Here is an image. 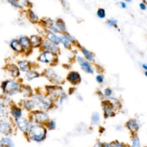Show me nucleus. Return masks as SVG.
I'll use <instances>...</instances> for the list:
<instances>
[{"mask_svg": "<svg viewBox=\"0 0 147 147\" xmlns=\"http://www.w3.org/2000/svg\"><path fill=\"white\" fill-rule=\"evenodd\" d=\"M21 85L14 79H7L1 82V89L2 94L9 96H13L20 92Z\"/></svg>", "mask_w": 147, "mask_h": 147, "instance_id": "1", "label": "nucleus"}, {"mask_svg": "<svg viewBox=\"0 0 147 147\" xmlns=\"http://www.w3.org/2000/svg\"><path fill=\"white\" fill-rule=\"evenodd\" d=\"M45 131L44 129L41 126L34 125L32 126H30L28 133L29 138L36 141H41L45 136Z\"/></svg>", "mask_w": 147, "mask_h": 147, "instance_id": "2", "label": "nucleus"}, {"mask_svg": "<svg viewBox=\"0 0 147 147\" xmlns=\"http://www.w3.org/2000/svg\"><path fill=\"white\" fill-rule=\"evenodd\" d=\"M13 131V123L11 119L0 122V136H10Z\"/></svg>", "mask_w": 147, "mask_h": 147, "instance_id": "3", "label": "nucleus"}, {"mask_svg": "<svg viewBox=\"0 0 147 147\" xmlns=\"http://www.w3.org/2000/svg\"><path fill=\"white\" fill-rule=\"evenodd\" d=\"M14 123L22 133H27L30 128V125L27 119L25 118L20 117L13 120Z\"/></svg>", "mask_w": 147, "mask_h": 147, "instance_id": "4", "label": "nucleus"}, {"mask_svg": "<svg viewBox=\"0 0 147 147\" xmlns=\"http://www.w3.org/2000/svg\"><path fill=\"white\" fill-rule=\"evenodd\" d=\"M5 72L13 78H18L20 75L18 67L14 64H8L5 67Z\"/></svg>", "mask_w": 147, "mask_h": 147, "instance_id": "5", "label": "nucleus"}, {"mask_svg": "<svg viewBox=\"0 0 147 147\" xmlns=\"http://www.w3.org/2000/svg\"><path fill=\"white\" fill-rule=\"evenodd\" d=\"M9 113L10 119H14L22 117V109L16 105L12 104L9 107Z\"/></svg>", "mask_w": 147, "mask_h": 147, "instance_id": "6", "label": "nucleus"}, {"mask_svg": "<svg viewBox=\"0 0 147 147\" xmlns=\"http://www.w3.org/2000/svg\"><path fill=\"white\" fill-rule=\"evenodd\" d=\"M34 100L36 104L42 109H47L50 106V102L47 98L36 95L34 96Z\"/></svg>", "mask_w": 147, "mask_h": 147, "instance_id": "7", "label": "nucleus"}, {"mask_svg": "<svg viewBox=\"0 0 147 147\" xmlns=\"http://www.w3.org/2000/svg\"><path fill=\"white\" fill-rule=\"evenodd\" d=\"M12 100L10 96L5 94L0 95V107L3 108L9 109V107L12 105Z\"/></svg>", "mask_w": 147, "mask_h": 147, "instance_id": "8", "label": "nucleus"}, {"mask_svg": "<svg viewBox=\"0 0 147 147\" xmlns=\"http://www.w3.org/2000/svg\"><path fill=\"white\" fill-rule=\"evenodd\" d=\"M78 60L82 69H83L85 72L90 73V74L93 73L91 65L88 62H87L86 60H85L84 59H83L82 57H81L80 56H79L78 57Z\"/></svg>", "mask_w": 147, "mask_h": 147, "instance_id": "9", "label": "nucleus"}, {"mask_svg": "<svg viewBox=\"0 0 147 147\" xmlns=\"http://www.w3.org/2000/svg\"><path fill=\"white\" fill-rule=\"evenodd\" d=\"M0 141L2 147H15L14 141L10 136L0 137Z\"/></svg>", "mask_w": 147, "mask_h": 147, "instance_id": "10", "label": "nucleus"}, {"mask_svg": "<svg viewBox=\"0 0 147 147\" xmlns=\"http://www.w3.org/2000/svg\"><path fill=\"white\" fill-rule=\"evenodd\" d=\"M20 44L21 45L22 51L24 50H28L30 48V42L29 39L26 36H22L21 37L19 40H18Z\"/></svg>", "mask_w": 147, "mask_h": 147, "instance_id": "11", "label": "nucleus"}, {"mask_svg": "<svg viewBox=\"0 0 147 147\" xmlns=\"http://www.w3.org/2000/svg\"><path fill=\"white\" fill-rule=\"evenodd\" d=\"M9 45H10V47L11 48V49L16 52L20 53L23 51L21 45L20 44L18 40L17 39L11 40L10 41V42H9Z\"/></svg>", "mask_w": 147, "mask_h": 147, "instance_id": "12", "label": "nucleus"}, {"mask_svg": "<svg viewBox=\"0 0 147 147\" xmlns=\"http://www.w3.org/2000/svg\"><path fill=\"white\" fill-rule=\"evenodd\" d=\"M53 55L51 52H46L42 53L40 56V60L43 63H49L52 60Z\"/></svg>", "mask_w": 147, "mask_h": 147, "instance_id": "13", "label": "nucleus"}, {"mask_svg": "<svg viewBox=\"0 0 147 147\" xmlns=\"http://www.w3.org/2000/svg\"><path fill=\"white\" fill-rule=\"evenodd\" d=\"M9 109L0 107V122L10 119Z\"/></svg>", "mask_w": 147, "mask_h": 147, "instance_id": "14", "label": "nucleus"}, {"mask_svg": "<svg viewBox=\"0 0 147 147\" xmlns=\"http://www.w3.org/2000/svg\"><path fill=\"white\" fill-rule=\"evenodd\" d=\"M18 67L20 69V70L23 71V72H27L29 71V63L28 61L26 60H20L18 61L17 63Z\"/></svg>", "mask_w": 147, "mask_h": 147, "instance_id": "15", "label": "nucleus"}, {"mask_svg": "<svg viewBox=\"0 0 147 147\" xmlns=\"http://www.w3.org/2000/svg\"><path fill=\"white\" fill-rule=\"evenodd\" d=\"M68 80L73 83H77L78 82V80H80V76H79V74L78 72H71L67 77Z\"/></svg>", "mask_w": 147, "mask_h": 147, "instance_id": "16", "label": "nucleus"}, {"mask_svg": "<svg viewBox=\"0 0 147 147\" xmlns=\"http://www.w3.org/2000/svg\"><path fill=\"white\" fill-rule=\"evenodd\" d=\"M29 40L30 42V44L34 47H39L41 42V40L40 37H39L38 36H36V35L32 36Z\"/></svg>", "mask_w": 147, "mask_h": 147, "instance_id": "17", "label": "nucleus"}, {"mask_svg": "<svg viewBox=\"0 0 147 147\" xmlns=\"http://www.w3.org/2000/svg\"><path fill=\"white\" fill-rule=\"evenodd\" d=\"M38 76H39V74L37 72L33 71H28L27 72H26V74H25L26 79L28 80H31L38 77Z\"/></svg>", "mask_w": 147, "mask_h": 147, "instance_id": "18", "label": "nucleus"}, {"mask_svg": "<svg viewBox=\"0 0 147 147\" xmlns=\"http://www.w3.org/2000/svg\"><path fill=\"white\" fill-rule=\"evenodd\" d=\"M35 118L38 121L42 122L48 119V115L44 113L38 112L35 114Z\"/></svg>", "mask_w": 147, "mask_h": 147, "instance_id": "19", "label": "nucleus"}, {"mask_svg": "<svg viewBox=\"0 0 147 147\" xmlns=\"http://www.w3.org/2000/svg\"><path fill=\"white\" fill-rule=\"evenodd\" d=\"M47 37L51 41L53 42V44H58L59 42H60L59 37H58L57 36H56V35H55L54 34H53L51 32H49L47 33Z\"/></svg>", "mask_w": 147, "mask_h": 147, "instance_id": "20", "label": "nucleus"}, {"mask_svg": "<svg viewBox=\"0 0 147 147\" xmlns=\"http://www.w3.org/2000/svg\"><path fill=\"white\" fill-rule=\"evenodd\" d=\"M127 126L129 128V129L132 131H136L138 128V123L134 120L130 121L127 123Z\"/></svg>", "mask_w": 147, "mask_h": 147, "instance_id": "21", "label": "nucleus"}, {"mask_svg": "<svg viewBox=\"0 0 147 147\" xmlns=\"http://www.w3.org/2000/svg\"><path fill=\"white\" fill-rule=\"evenodd\" d=\"M44 46H45V48H47L48 50L51 51L52 52L55 53L57 51V48L55 46V45L54 44L49 43V42H44Z\"/></svg>", "mask_w": 147, "mask_h": 147, "instance_id": "22", "label": "nucleus"}, {"mask_svg": "<svg viewBox=\"0 0 147 147\" xmlns=\"http://www.w3.org/2000/svg\"><path fill=\"white\" fill-rule=\"evenodd\" d=\"M59 40L63 44L65 48H67L69 41H72L71 38L67 36H61V37H59Z\"/></svg>", "mask_w": 147, "mask_h": 147, "instance_id": "23", "label": "nucleus"}, {"mask_svg": "<svg viewBox=\"0 0 147 147\" xmlns=\"http://www.w3.org/2000/svg\"><path fill=\"white\" fill-rule=\"evenodd\" d=\"M24 105L28 110H32L34 107V102L32 100H26L24 102Z\"/></svg>", "mask_w": 147, "mask_h": 147, "instance_id": "24", "label": "nucleus"}, {"mask_svg": "<svg viewBox=\"0 0 147 147\" xmlns=\"http://www.w3.org/2000/svg\"><path fill=\"white\" fill-rule=\"evenodd\" d=\"M28 17H29V20H30V21H32L33 22H36L37 21L38 17L32 11L29 10L28 13Z\"/></svg>", "mask_w": 147, "mask_h": 147, "instance_id": "25", "label": "nucleus"}, {"mask_svg": "<svg viewBox=\"0 0 147 147\" xmlns=\"http://www.w3.org/2000/svg\"><path fill=\"white\" fill-rule=\"evenodd\" d=\"M82 52L84 54V55L86 56V57L87 59H88V60L92 61V60H94V57L92 56V55L91 54V52H90L88 50L86 49L85 48H83L82 49Z\"/></svg>", "mask_w": 147, "mask_h": 147, "instance_id": "26", "label": "nucleus"}, {"mask_svg": "<svg viewBox=\"0 0 147 147\" xmlns=\"http://www.w3.org/2000/svg\"><path fill=\"white\" fill-rule=\"evenodd\" d=\"M8 3L10 4L12 6L16 8H20L21 5H20L19 1L18 0H7Z\"/></svg>", "mask_w": 147, "mask_h": 147, "instance_id": "27", "label": "nucleus"}, {"mask_svg": "<svg viewBox=\"0 0 147 147\" xmlns=\"http://www.w3.org/2000/svg\"><path fill=\"white\" fill-rule=\"evenodd\" d=\"M92 122L94 125H97L99 122V115L98 113L95 112L92 114Z\"/></svg>", "mask_w": 147, "mask_h": 147, "instance_id": "28", "label": "nucleus"}, {"mask_svg": "<svg viewBox=\"0 0 147 147\" xmlns=\"http://www.w3.org/2000/svg\"><path fill=\"white\" fill-rule=\"evenodd\" d=\"M56 26L60 29L61 30H64L65 29V24L61 20H58L56 22Z\"/></svg>", "mask_w": 147, "mask_h": 147, "instance_id": "29", "label": "nucleus"}, {"mask_svg": "<svg viewBox=\"0 0 147 147\" xmlns=\"http://www.w3.org/2000/svg\"><path fill=\"white\" fill-rule=\"evenodd\" d=\"M97 15L98 17L100 18H103L105 17V11L103 9H99L97 11Z\"/></svg>", "mask_w": 147, "mask_h": 147, "instance_id": "30", "label": "nucleus"}, {"mask_svg": "<svg viewBox=\"0 0 147 147\" xmlns=\"http://www.w3.org/2000/svg\"><path fill=\"white\" fill-rule=\"evenodd\" d=\"M133 147H140L139 140L137 137H134L133 138Z\"/></svg>", "mask_w": 147, "mask_h": 147, "instance_id": "31", "label": "nucleus"}, {"mask_svg": "<svg viewBox=\"0 0 147 147\" xmlns=\"http://www.w3.org/2000/svg\"><path fill=\"white\" fill-rule=\"evenodd\" d=\"M115 24H116V21H115V20H109V21H108V22H107V24H108V25L111 26L115 25Z\"/></svg>", "mask_w": 147, "mask_h": 147, "instance_id": "32", "label": "nucleus"}, {"mask_svg": "<svg viewBox=\"0 0 147 147\" xmlns=\"http://www.w3.org/2000/svg\"><path fill=\"white\" fill-rule=\"evenodd\" d=\"M55 122L54 121H51L50 123H49V127L50 129H53L55 127Z\"/></svg>", "mask_w": 147, "mask_h": 147, "instance_id": "33", "label": "nucleus"}, {"mask_svg": "<svg viewBox=\"0 0 147 147\" xmlns=\"http://www.w3.org/2000/svg\"><path fill=\"white\" fill-rule=\"evenodd\" d=\"M105 94L107 96H110L111 94V90L109 88H107L105 90Z\"/></svg>", "mask_w": 147, "mask_h": 147, "instance_id": "34", "label": "nucleus"}, {"mask_svg": "<svg viewBox=\"0 0 147 147\" xmlns=\"http://www.w3.org/2000/svg\"><path fill=\"white\" fill-rule=\"evenodd\" d=\"M96 79L99 83H101L103 82V78L100 75H98L96 78Z\"/></svg>", "mask_w": 147, "mask_h": 147, "instance_id": "35", "label": "nucleus"}, {"mask_svg": "<svg viewBox=\"0 0 147 147\" xmlns=\"http://www.w3.org/2000/svg\"><path fill=\"white\" fill-rule=\"evenodd\" d=\"M50 28H51V29H52L55 33H58V32H59V30H57V29H56L55 27H54V26H51Z\"/></svg>", "mask_w": 147, "mask_h": 147, "instance_id": "36", "label": "nucleus"}, {"mask_svg": "<svg viewBox=\"0 0 147 147\" xmlns=\"http://www.w3.org/2000/svg\"><path fill=\"white\" fill-rule=\"evenodd\" d=\"M140 8H141L142 10H145V9H146V6L145 5V4H144V3H141L140 5Z\"/></svg>", "mask_w": 147, "mask_h": 147, "instance_id": "37", "label": "nucleus"}, {"mask_svg": "<svg viewBox=\"0 0 147 147\" xmlns=\"http://www.w3.org/2000/svg\"><path fill=\"white\" fill-rule=\"evenodd\" d=\"M121 5L122 7H123V8H125V7H126V4H125L124 2H121Z\"/></svg>", "mask_w": 147, "mask_h": 147, "instance_id": "38", "label": "nucleus"}, {"mask_svg": "<svg viewBox=\"0 0 147 147\" xmlns=\"http://www.w3.org/2000/svg\"><path fill=\"white\" fill-rule=\"evenodd\" d=\"M142 67H143L145 69H147V65H146V64H145L142 65Z\"/></svg>", "mask_w": 147, "mask_h": 147, "instance_id": "39", "label": "nucleus"}, {"mask_svg": "<svg viewBox=\"0 0 147 147\" xmlns=\"http://www.w3.org/2000/svg\"><path fill=\"white\" fill-rule=\"evenodd\" d=\"M126 1H127V2H130L131 0H125Z\"/></svg>", "mask_w": 147, "mask_h": 147, "instance_id": "40", "label": "nucleus"}, {"mask_svg": "<svg viewBox=\"0 0 147 147\" xmlns=\"http://www.w3.org/2000/svg\"><path fill=\"white\" fill-rule=\"evenodd\" d=\"M0 147H2V146L1 145V141H0Z\"/></svg>", "mask_w": 147, "mask_h": 147, "instance_id": "41", "label": "nucleus"}]
</instances>
